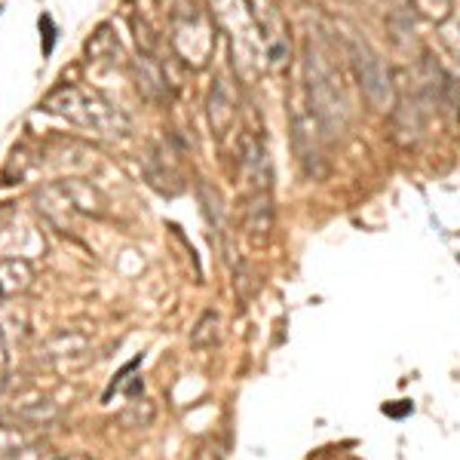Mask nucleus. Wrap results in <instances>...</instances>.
Wrapping results in <instances>:
<instances>
[{
  "label": "nucleus",
  "mask_w": 460,
  "mask_h": 460,
  "mask_svg": "<svg viewBox=\"0 0 460 460\" xmlns=\"http://www.w3.org/2000/svg\"><path fill=\"white\" fill-rule=\"evenodd\" d=\"M6 460H56V455H53V448H49V445L28 442V445H22L16 455H10Z\"/></svg>",
  "instance_id": "obj_11"
},
{
  "label": "nucleus",
  "mask_w": 460,
  "mask_h": 460,
  "mask_svg": "<svg viewBox=\"0 0 460 460\" xmlns=\"http://www.w3.org/2000/svg\"><path fill=\"white\" fill-rule=\"evenodd\" d=\"M58 408L53 399L47 396H37L31 402H22L16 405V418L19 424H31V427H40V424H49V420H56Z\"/></svg>",
  "instance_id": "obj_7"
},
{
  "label": "nucleus",
  "mask_w": 460,
  "mask_h": 460,
  "mask_svg": "<svg viewBox=\"0 0 460 460\" xmlns=\"http://www.w3.org/2000/svg\"><path fill=\"white\" fill-rule=\"evenodd\" d=\"M154 402H147V399L142 396H136V399H129V405L120 411V424L123 427H129V429H145V427H151L154 424Z\"/></svg>",
  "instance_id": "obj_8"
},
{
  "label": "nucleus",
  "mask_w": 460,
  "mask_h": 460,
  "mask_svg": "<svg viewBox=\"0 0 460 460\" xmlns=\"http://www.w3.org/2000/svg\"><path fill=\"white\" fill-rule=\"evenodd\" d=\"M6 368H10V353H6V341L0 335V381L6 377Z\"/></svg>",
  "instance_id": "obj_13"
},
{
  "label": "nucleus",
  "mask_w": 460,
  "mask_h": 460,
  "mask_svg": "<svg viewBox=\"0 0 460 460\" xmlns=\"http://www.w3.org/2000/svg\"><path fill=\"white\" fill-rule=\"evenodd\" d=\"M307 80H310V105H314L316 123L329 132H341L347 123V102L335 68L323 56L310 49L307 56Z\"/></svg>",
  "instance_id": "obj_1"
},
{
  "label": "nucleus",
  "mask_w": 460,
  "mask_h": 460,
  "mask_svg": "<svg viewBox=\"0 0 460 460\" xmlns=\"http://www.w3.org/2000/svg\"><path fill=\"white\" fill-rule=\"evenodd\" d=\"M58 460H93V457H86V455H68V457H58Z\"/></svg>",
  "instance_id": "obj_14"
},
{
  "label": "nucleus",
  "mask_w": 460,
  "mask_h": 460,
  "mask_svg": "<svg viewBox=\"0 0 460 460\" xmlns=\"http://www.w3.org/2000/svg\"><path fill=\"white\" fill-rule=\"evenodd\" d=\"M89 356H93V341L77 329L58 332V335H53L43 344V359L49 366H56L58 372H71V368L86 366Z\"/></svg>",
  "instance_id": "obj_3"
},
{
  "label": "nucleus",
  "mask_w": 460,
  "mask_h": 460,
  "mask_svg": "<svg viewBox=\"0 0 460 460\" xmlns=\"http://www.w3.org/2000/svg\"><path fill=\"white\" fill-rule=\"evenodd\" d=\"M234 288H236V298H240L243 304L252 301V295L258 292V277L252 273L249 264H236V273H234Z\"/></svg>",
  "instance_id": "obj_9"
},
{
  "label": "nucleus",
  "mask_w": 460,
  "mask_h": 460,
  "mask_svg": "<svg viewBox=\"0 0 460 460\" xmlns=\"http://www.w3.org/2000/svg\"><path fill=\"white\" fill-rule=\"evenodd\" d=\"M270 230H273V203L261 190V194L252 197L246 206V236L252 246L261 249L264 243L270 240Z\"/></svg>",
  "instance_id": "obj_4"
},
{
  "label": "nucleus",
  "mask_w": 460,
  "mask_h": 460,
  "mask_svg": "<svg viewBox=\"0 0 460 460\" xmlns=\"http://www.w3.org/2000/svg\"><path fill=\"white\" fill-rule=\"evenodd\" d=\"M350 62H353V71H356V80H359L362 93L368 95V102H372V105H387L390 74L384 68L381 58H377L375 49L362 40H350Z\"/></svg>",
  "instance_id": "obj_2"
},
{
  "label": "nucleus",
  "mask_w": 460,
  "mask_h": 460,
  "mask_svg": "<svg viewBox=\"0 0 460 460\" xmlns=\"http://www.w3.org/2000/svg\"><path fill=\"white\" fill-rule=\"evenodd\" d=\"M31 439H28L25 433H22L19 427H6L0 424V460H6L10 455H16V451L22 448V445H28Z\"/></svg>",
  "instance_id": "obj_10"
},
{
  "label": "nucleus",
  "mask_w": 460,
  "mask_h": 460,
  "mask_svg": "<svg viewBox=\"0 0 460 460\" xmlns=\"http://www.w3.org/2000/svg\"><path fill=\"white\" fill-rule=\"evenodd\" d=\"M335 460H359V457H353V455H341V457H335Z\"/></svg>",
  "instance_id": "obj_15"
},
{
  "label": "nucleus",
  "mask_w": 460,
  "mask_h": 460,
  "mask_svg": "<svg viewBox=\"0 0 460 460\" xmlns=\"http://www.w3.org/2000/svg\"><path fill=\"white\" fill-rule=\"evenodd\" d=\"M221 325H225V319H221L218 310H203L194 323V329H190V347L194 350H212V347H218Z\"/></svg>",
  "instance_id": "obj_6"
},
{
  "label": "nucleus",
  "mask_w": 460,
  "mask_h": 460,
  "mask_svg": "<svg viewBox=\"0 0 460 460\" xmlns=\"http://www.w3.org/2000/svg\"><path fill=\"white\" fill-rule=\"evenodd\" d=\"M34 279V267L25 258H6L0 261V301L16 298L19 292H25Z\"/></svg>",
  "instance_id": "obj_5"
},
{
  "label": "nucleus",
  "mask_w": 460,
  "mask_h": 460,
  "mask_svg": "<svg viewBox=\"0 0 460 460\" xmlns=\"http://www.w3.org/2000/svg\"><path fill=\"white\" fill-rule=\"evenodd\" d=\"M190 460H225V451H221V445L218 442H203V445H197V451L190 455Z\"/></svg>",
  "instance_id": "obj_12"
}]
</instances>
